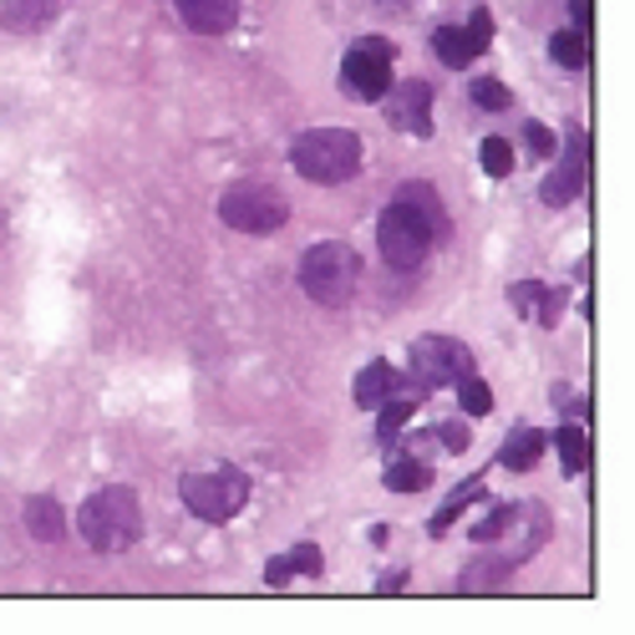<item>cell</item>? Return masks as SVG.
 Returning <instances> with one entry per match:
<instances>
[{
  "label": "cell",
  "instance_id": "4fadbf2b",
  "mask_svg": "<svg viewBox=\"0 0 635 635\" xmlns=\"http://www.w3.org/2000/svg\"><path fill=\"white\" fill-rule=\"evenodd\" d=\"M320 565H326V559H320L316 544H295L291 555L270 559V565H265V580H270V584H291L295 574H305V580H320Z\"/></svg>",
  "mask_w": 635,
  "mask_h": 635
},
{
  "label": "cell",
  "instance_id": "4dcf8cb0",
  "mask_svg": "<svg viewBox=\"0 0 635 635\" xmlns=\"http://www.w3.org/2000/svg\"><path fill=\"white\" fill-rule=\"evenodd\" d=\"M442 442H448V448H452V452H463V448H468V427L448 423V427H442Z\"/></svg>",
  "mask_w": 635,
  "mask_h": 635
},
{
  "label": "cell",
  "instance_id": "277c9868",
  "mask_svg": "<svg viewBox=\"0 0 635 635\" xmlns=\"http://www.w3.org/2000/svg\"><path fill=\"white\" fill-rule=\"evenodd\" d=\"M433 219H427L423 209H412L407 199H397L392 209L382 214V225H376V244H382V260L392 270H417L427 260V250H433Z\"/></svg>",
  "mask_w": 635,
  "mask_h": 635
},
{
  "label": "cell",
  "instance_id": "2e32d148",
  "mask_svg": "<svg viewBox=\"0 0 635 635\" xmlns=\"http://www.w3.org/2000/svg\"><path fill=\"white\" fill-rule=\"evenodd\" d=\"M62 503L56 499H46V493H36V499H26V529H31V539H41V544H56L62 539Z\"/></svg>",
  "mask_w": 635,
  "mask_h": 635
},
{
  "label": "cell",
  "instance_id": "8992f818",
  "mask_svg": "<svg viewBox=\"0 0 635 635\" xmlns=\"http://www.w3.org/2000/svg\"><path fill=\"white\" fill-rule=\"evenodd\" d=\"M219 219H225L229 229H239V234H275V229H285V219H291V204L270 184H239L219 199Z\"/></svg>",
  "mask_w": 635,
  "mask_h": 635
},
{
  "label": "cell",
  "instance_id": "ffe728a7",
  "mask_svg": "<svg viewBox=\"0 0 635 635\" xmlns=\"http://www.w3.org/2000/svg\"><path fill=\"white\" fill-rule=\"evenodd\" d=\"M549 52H555V62L569 72L590 67V36H584V31H559V36L549 41Z\"/></svg>",
  "mask_w": 635,
  "mask_h": 635
},
{
  "label": "cell",
  "instance_id": "f1b7e54d",
  "mask_svg": "<svg viewBox=\"0 0 635 635\" xmlns=\"http://www.w3.org/2000/svg\"><path fill=\"white\" fill-rule=\"evenodd\" d=\"M503 524H508V503H499V508H493L483 524H473V539H478V544H499V529H503Z\"/></svg>",
  "mask_w": 635,
  "mask_h": 635
},
{
  "label": "cell",
  "instance_id": "603a6c76",
  "mask_svg": "<svg viewBox=\"0 0 635 635\" xmlns=\"http://www.w3.org/2000/svg\"><path fill=\"white\" fill-rule=\"evenodd\" d=\"M478 158H483V173H489V178H508V168H514V147L503 143V138H489V143L478 147Z\"/></svg>",
  "mask_w": 635,
  "mask_h": 635
},
{
  "label": "cell",
  "instance_id": "44dd1931",
  "mask_svg": "<svg viewBox=\"0 0 635 635\" xmlns=\"http://www.w3.org/2000/svg\"><path fill=\"white\" fill-rule=\"evenodd\" d=\"M555 442H559V452H565V473H580V468L590 463V433H584L580 423H565Z\"/></svg>",
  "mask_w": 635,
  "mask_h": 635
},
{
  "label": "cell",
  "instance_id": "9a60e30c",
  "mask_svg": "<svg viewBox=\"0 0 635 635\" xmlns=\"http://www.w3.org/2000/svg\"><path fill=\"white\" fill-rule=\"evenodd\" d=\"M397 386H402V376L386 361H371L366 371L357 376V407H366V412H376L382 402H392L397 397Z\"/></svg>",
  "mask_w": 635,
  "mask_h": 635
},
{
  "label": "cell",
  "instance_id": "4316f807",
  "mask_svg": "<svg viewBox=\"0 0 635 635\" xmlns=\"http://www.w3.org/2000/svg\"><path fill=\"white\" fill-rule=\"evenodd\" d=\"M463 412H473V417H489V407H493V392L483 382H478V376H463Z\"/></svg>",
  "mask_w": 635,
  "mask_h": 635
},
{
  "label": "cell",
  "instance_id": "ac0fdd59",
  "mask_svg": "<svg viewBox=\"0 0 635 635\" xmlns=\"http://www.w3.org/2000/svg\"><path fill=\"white\" fill-rule=\"evenodd\" d=\"M433 483V468L423 458H397V463L386 468V489L392 493H423Z\"/></svg>",
  "mask_w": 635,
  "mask_h": 635
},
{
  "label": "cell",
  "instance_id": "83f0119b",
  "mask_svg": "<svg viewBox=\"0 0 635 635\" xmlns=\"http://www.w3.org/2000/svg\"><path fill=\"white\" fill-rule=\"evenodd\" d=\"M463 36H468V46H473V56H478V52H489V41H493V15H489V11H473V15H468V26H463Z\"/></svg>",
  "mask_w": 635,
  "mask_h": 635
},
{
  "label": "cell",
  "instance_id": "1f68e13d",
  "mask_svg": "<svg viewBox=\"0 0 635 635\" xmlns=\"http://www.w3.org/2000/svg\"><path fill=\"white\" fill-rule=\"evenodd\" d=\"M569 21L574 31H590V0H569Z\"/></svg>",
  "mask_w": 635,
  "mask_h": 635
},
{
  "label": "cell",
  "instance_id": "3957f363",
  "mask_svg": "<svg viewBox=\"0 0 635 635\" xmlns=\"http://www.w3.org/2000/svg\"><path fill=\"white\" fill-rule=\"evenodd\" d=\"M357 280H361V260H357L351 244H341V239H320V244L305 250L300 291L316 305H346L351 295H357Z\"/></svg>",
  "mask_w": 635,
  "mask_h": 635
},
{
  "label": "cell",
  "instance_id": "ba28073f",
  "mask_svg": "<svg viewBox=\"0 0 635 635\" xmlns=\"http://www.w3.org/2000/svg\"><path fill=\"white\" fill-rule=\"evenodd\" d=\"M473 371V357H468V346H458L452 336H423V341L412 346V376L423 382V392L433 386H458Z\"/></svg>",
  "mask_w": 635,
  "mask_h": 635
},
{
  "label": "cell",
  "instance_id": "5bb4252c",
  "mask_svg": "<svg viewBox=\"0 0 635 635\" xmlns=\"http://www.w3.org/2000/svg\"><path fill=\"white\" fill-rule=\"evenodd\" d=\"M514 310L524 320H534V326H555L559 320V291L524 280V285H514Z\"/></svg>",
  "mask_w": 635,
  "mask_h": 635
},
{
  "label": "cell",
  "instance_id": "cb8c5ba5",
  "mask_svg": "<svg viewBox=\"0 0 635 635\" xmlns=\"http://www.w3.org/2000/svg\"><path fill=\"white\" fill-rule=\"evenodd\" d=\"M473 493H483V483H478V478H473V483H468V489H458V493H452V499L442 503V508H437V514H433V534H442V529H448L452 518H458V514H463V508H468V503H473Z\"/></svg>",
  "mask_w": 635,
  "mask_h": 635
},
{
  "label": "cell",
  "instance_id": "6da1fadb",
  "mask_svg": "<svg viewBox=\"0 0 635 635\" xmlns=\"http://www.w3.org/2000/svg\"><path fill=\"white\" fill-rule=\"evenodd\" d=\"M77 529L81 539L92 544L97 555H122L128 544L143 534V508H138V493L133 489H102L81 503L77 514Z\"/></svg>",
  "mask_w": 635,
  "mask_h": 635
},
{
  "label": "cell",
  "instance_id": "30bf717a",
  "mask_svg": "<svg viewBox=\"0 0 635 635\" xmlns=\"http://www.w3.org/2000/svg\"><path fill=\"white\" fill-rule=\"evenodd\" d=\"M386 122L407 138H433V87L427 81H402L382 92Z\"/></svg>",
  "mask_w": 635,
  "mask_h": 635
},
{
  "label": "cell",
  "instance_id": "5b68a950",
  "mask_svg": "<svg viewBox=\"0 0 635 635\" xmlns=\"http://www.w3.org/2000/svg\"><path fill=\"white\" fill-rule=\"evenodd\" d=\"M184 503L188 514L204 524H229V518L250 503V478L239 468H204V473L184 478Z\"/></svg>",
  "mask_w": 635,
  "mask_h": 635
},
{
  "label": "cell",
  "instance_id": "7c38bea8",
  "mask_svg": "<svg viewBox=\"0 0 635 635\" xmlns=\"http://www.w3.org/2000/svg\"><path fill=\"white\" fill-rule=\"evenodd\" d=\"M173 6L184 15V26L199 36H225L239 21V0H173Z\"/></svg>",
  "mask_w": 635,
  "mask_h": 635
},
{
  "label": "cell",
  "instance_id": "d6986e66",
  "mask_svg": "<svg viewBox=\"0 0 635 635\" xmlns=\"http://www.w3.org/2000/svg\"><path fill=\"white\" fill-rule=\"evenodd\" d=\"M433 52L442 56V67H468V62H473V46H468L463 26H437L433 31Z\"/></svg>",
  "mask_w": 635,
  "mask_h": 635
},
{
  "label": "cell",
  "instance_id": "9c48e42d",
  "mask_svg": "<svg viewBox=\"0 0 635 635\" xmlns=\"http://www.w3.org/2000/svg\"><path fill=\"white\" fill-rule=\"evenodd\" d=\"M584 173H590V138H584V128H569V147L565 158H559V168L544 178L539 199L549 204V209H565V204H574L584 194Z\"/></svg>",
  "mask_w": 635,
  "mask_h": 635
},
{
  "label": "cell",
  "instance_id": "8fae6325",
  "mask_svg": "<svg viewBox=\"0 0 635 635\" xmlns=\"http://www.w3.org/2000/svg\"><path fill=\"white\" fill-rule=\"evenodd\" d=\"M67 0H0V26L15 31V36H36L52 21H62Z\"/></svg>",
  "mask_w": 635,
  "mask_h": 635
},
{
  "label": "cell",
  "instance_id": "484cf974",
  "mask_svg": "<svg viewBox=\"0 0 635 635\" xmlns=\"http://www.w3.org/2000/svg\"><path fill=\"white\" fill-rule=\"evenodd\" d=\"M382 427H376V433H382V442H392V437L402 433V427H407V417H412V402H382Z\"/></svg>",
  "mask_w": 635,
  "mask_h": 635
},
{
  "label": "cell",
  "instance_id": "52a82bcc",
  "mask_svg": "<svg viewBox=\"0 0 635 635\" xmlns=\"http://www.w3.org/2000/svg\"><path fill=\"white\" fill-rule=\"evenodd\" d=\"M392 56L397 46L386 36H361L341 62V81L351 87L357 102H382V92L392 87Z\"/></svg>",
  "mask_w": 635,
  "mask_h": 635
},
{
  "label": "cell",
  "instance_id": "d4e9b609",
  "mask_svg": "<svg viewBox=\"0 0 635 635\" xmlns=\"http://www.w3.org/2000/svg\"><path fill=\"white\" fill-rule=\"evenodd\" d=\"M473 102L483 107V112H503V107L514 102V92H508V87H503V81L483 77V81H473Z\"/></svg>",
  "mask_w": 635,
  "mask_h": 635
},
{
  "label": "cell",
  "instance_id": "f546056e",
  "mask_svg": "<svg viewBox=\"0 0 635 635\" xmlns=\"http://www.w3.org/2000/svg\"><path fill=\"white\" fill-rule=\"evenodd\" d=\"M524 143H529V153H539V158L555 153V133H549L544 122H529V128H524Z\"/></svg>",
  "mask_w": 635,
  "mask_h": 635
},
{
  "label": "cell",
  "instance_id": "e0dca14e",
  "mask_svg": "<svg viewBox=\"0 0 635 635\" xmlns=\"http://www.w3.org/2000/svg\"><path fill=\"white\" fill-rule=\"evenodd\" d=\"M534 458H544V433H534V427H518V433L499 448V463L514 468V473H529Z\"/></svg>",
  "mask_w": 635,
  "mask_h": 635
},
{
  "label": "cell",
  "instance_id": "7a4b0ae2",
  "mask_svg": "<svg viewBox=\"0 0 635 635\" xmlns=\"http://www.w3.org/2000/svg\"><path fill=\"white\" fill-rule=\"evenodd\" d=\"M291 163L310 184H346L361 168V138L351 128H310L291 147Z\"/></svg>",
  "mask_w": 635,
  "mask_h": 635
},
{
  "label": "cell",
  "instance_id": "7402d4cb",
  "mask_svg": "<svg viewBox=\"0 0 635 635\" xmlns=\"http://www.w3.org/2000/svg\"><path fill=\"white\" fill-rule=\"evenodd\" d=\"M402 199H407L412 209H423L427 219H433L437 234H448V209H442V199H437L427 184H407V188H402Z\"/></svg>",
  "mask_w": 635,
  "mask_h": 635
}]
</instances>
